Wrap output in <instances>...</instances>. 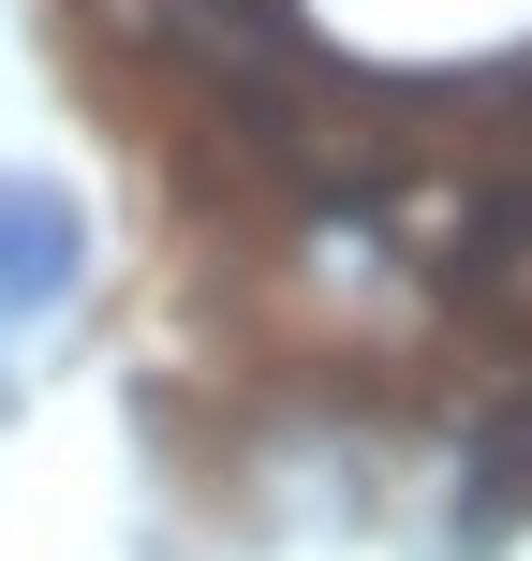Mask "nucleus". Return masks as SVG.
Masks as SVG:
<instances>
[{"instance_id":"nucleus-1","label":"nucleus","mask_w":532,"mask_h":561,"mask_svg":"<svg viewBox=\"0 0 532 561\" xmlns=\"http://www.w3.org/2000/svg\"><path fill=\"white\" fill-rule=\"evenodd\" d=\"M75 266H89L75 207H59L45 178H0V310H59V296H75Z\"/></svg>"}]
</instances>
